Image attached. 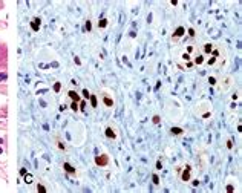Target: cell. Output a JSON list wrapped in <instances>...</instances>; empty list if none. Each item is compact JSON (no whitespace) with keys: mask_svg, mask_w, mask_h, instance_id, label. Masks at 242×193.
<instances>
[{"mask_svg":"<svg viewBox=\"0 0 242 193\" xmlns=\"http://www.w3.org/2000/svg\"><path fill=\"white\" fill-rule=\"evenodd\" d=\"M212 49H213V46H212V45H205V46H204V51H205L207 54H210V52H212Z\"/></svg>","mask_w":242,"mask_h":193,"instance_id":"cell-11","label":"cell"},{"mask_svg":"<svg viewBox=\"0 0 242 193\" xmlns=\"http://www.w3.org/2000/svg\"><path fill=\"white\" fill-rule=\"evenodd\" d=\"M37 190H39L40 193H45V191H46V188H45V187H43L42 184H39V187H37Z\"/></svg>","mask_w":242,"mask_h":193,"instance_id":"cell-13","label":"cell"},{"mask_svg":"<svg viewBox=\"0 0 242 193\" xmlns=\"http://www.w3.org/2000/svg\"><path fill=\"white\" fill-rule=\"evenodd\" d=\"M3 80H6V74H2V72H0V81H3Z\"/></svg>","mask_w":242,"mask_h":193,"instance_id":"cell-17","label":"cell"},{"mask_svg":"<svg viewBox=\"0 0 242 193\" xmlns=\"http://www.w3.org/2000/svg\"><path fill=\"white\" fill-rule=\"evenodd\" d=\"M184 32H185V31H184V28H182V26H179V28L175 31V34H173V35H175V37H181Z\"/></svg>","mask_w":242,"mask_h":193,"instance_id":"cell-6","label":"cell"},{"mask_svg":"<svg viewBox=\"0 0 242 193\" xmlns=\"http://www.w3.org/2000/svg\"><path fill=\"white\" fill-rule=\"evenodd\" d=\"M172 133H173V135H179V133H182V129H179V127H172Z\"/></svg>","mask_w":242,"mask_h":193,"instance_id":"cell-8","label":"cell"},{"mask_svg":"<svg viewBox=\"0 0 242 193\" xmlns=\"http://www.w3.org/2000/svg\"><path fill=\"white\" fill-rule=\"evenodd\" d=\"M31 28H32V31H39L40 29V18H34L31 22Z\"/></svg>","mask_w":242,"mask_h":193,"instance_id":"cell-1","label":"cell"},{"mask_svg":"<svg viewBox=\"0 0 242 193\" xmlns=\"http://www.w3.org/2000/svg\"><path fill=\"white\" fill-rule=\"evenodd\" d=\"M189 178H190V169L187 167V169L184 170V173H182V179H184V181H189Z\"/></svg>","mask_w":242,"mask_h":193,"instance_id":"cell-2","label":"cell"},{"mask_svg":"<svg viewBox=\"0 0 242 193\" xmlns=\"http://www.w3.org/2000/svg\"><path fill=\"white\" fill-rule=\"evenodd\" d=\"M90 104H92V107H95V106H97V96H94V95L90 96Z\"/></svg>","mask_w":242,"mask_h":193,"instance_id":"cell-10","label":"cell"},{"mask_svg":"<svg viewBox=\"0 0 242 193\" xmlns=\"http://www.w3.org/2000/svg\"><path fill=\"white\" fill-rule=\"evenodd\" d=\"M23 176H25V182H26V184H31V182H32V175H29V173H25Z\"/></svg>","mask_w":242,"mask_h":193,"instance_id":"cell-7","label":"cell"},{"mask_svg":"<svg viewBox=\"0 0 242 193\" xmlns=\"http://www.w3.org/2000/svg\"><path fill=\"white\" fill-rule=\"evenodd\" d=\"M71 107H72V109H74V110H77V103H75V101H74V103H72V106H71Z\"/></svg>","mask_w":242,"mask_h":193,"instance_id":"cell-21","label":"cell"},{"mask_svg":"<svg viewBox=\"0 0 242 193\" xmlns=\"http://www.w3.org/2000/svg\"><path fill=\"white\" fill-rule=\"evenodd\" d=\"M86 29H87V31H90V29H92V25H90V22H89V20L86 22Z\"/></svg>","mask_w":242,"mask_h":193,"instance_id":"cell-16","label":"cell"},{"mask_svg":"<svg viewBox=\"0 0 242 193\" xmlns=\"http://www.w3.org/2000/svg\"><path fill=\"white\" fill-rule=\"evenodd\" d=\"M233 190H234V188H233L231 185H228V187H227V191H233Z\"/></svg>","mask_w":242,"mask_h":193,"instance_id":"cell-23","label":"cell"},{"mask_svg":"<svg viewBox=\"0 0 242 193\" xmlns=\"http://www.w3.org/2000/svg\"><path fill=\"white\" fill-rule=\"evenodd\" d=\"M106 137H107V138H115V133H114V130L110 129V127L106 129Z\"/></svg>","mask_w":242,"mask_h":193,"instance_id":"cell-5","label":"cell"},{"mask_svg":"<svg viewBox=\"0 0 242 193\" xmlns=\"http://www.w3.org/2000/svg\"><path fill=\"white\" fill-rule=\"evenodd\" d=\"M64 169H66L67 173H75V169H74L71 164H67V163H64Z\"/></svg>","mask_w":242,"mask_h":193,"instance_id":"cell-4","label":"cell"},{"mask_svg":"<svg viewBox=\"0 0 242 193\" xmlns=\"http://www.w3.org/2000/svg\"><path fill=\"white\" fill-rule=\"evenodd\" d=\"M0 155H2V146H0Z\"/></svg>","mask_w":242,"mask_h":193,"instance_id":"cell-24","label":"cell"},{"mask_svg":"<svg viewBox=\"0 0 242 193\" xmlns=\"http://www.w3.org/2000/svg\"><path fill=\"white\" fill-rule=\"evenodd\" d=\"M26 173V169H20V175H25Z\"/></svg>","mask_w":242,"mask_h":193,"instance_id":"cell-22","label":"cell"},{"mask_svg":"<svg viewBox=\"0 0 242 193\" xmlns=\"http://www.w3.org/2000/svg\"><path fill=\"white\" fill-rule=\"evenodd\" d=\"M202 60H204V58H202V57H198V58H196V60H195V61H196V63H198V65H199V63H202Z\"/></svg>","mask_w":242,"mask_h":193,"instance_id":"cell-19","label":"cell"},{"mask_svg":"<svg viewBox=\"0 0 242 193\" xmlns=\"http://www.w3.org/2000/svg\"><path fill=\"white\" fill-rule=\"evenodd\" d=\"M104 103L106 106H112V100H109V98H104Z\"/></svg>","mask_w":242,"mask_h":193,"instance_id":"cell-15","label":"cell"},{"mask_svg":"<svg viewBox=\"0 0 242 193\" xmlns=\"http://www.w3.org/2000/svg\"><path fill=\"white\" fill-rule=\"evenodd\" d=\"M152 179H153V184H159V178H158V175H153V176H152Z\"/></svg>","mask_w":242,"mask_h":193,"instance_id":"cell-14","label":"cell"},{"mask_svg":"<svg viewBox=\"0 0 242 193\" xmlns=\"http://www.w3.org/2000/svg\"><path fill=\"white\" fill-rule=\"evenodd\" d=\"M0 143H2V138H0Z\"/></svg>","mask_w":242,"mask_h":193,"instance_id":"cell-25","label":"cell"},{"mask_svg":"<svg viewBox=\"0 0 242 193\" xmlns=\"http://www.w3.org/2000/svg\"><path fill=\"white\" fill-rule=\"evenodd\" d=\"M98 26H100V28H106V26H107V20H106V18H101L100 23H98Z\"/></svg>","mask_w":242,"mask_h":193,"instance_id":"cell-9","label":"cell"},{"mask_svg":"<svg viewBox=\"0 0 242 193\" xmlns=\"http://www.w3.org/2000/svg\"><path fill=\"white\" fill-rule=\"evenodd\" d=\"M153 123H155V124L159 123V117H158V115H156V117H153Z\"/></svg>","mask_w":242,"mask_h":193,"instance_id":"cell-18","label":"cell"},{"mask_svg":"<svg viewBox=\"0 0 242 193\" xmlns=\"http://www.w3.org/2000/svg\"><path fill=\"white\" fill-rule=\"evenodd\" d=\"M60 89H61V83H55V84H54V90H55V92H58Z\"/></svg>","mask_w":242,"mask_h":193,"instance_id":"cell-12","label":"cell"},{"mask_svg":"<svg viewBox=\"0 0 242 193\" xmlns=\"http://www.w3.org/2000/svg\"><path fill=\"white\" fill-rule=\"evenodd\" d=\"M83 95L86 96V98H87V96H89V92H87V89H84V90H83Z\"/></svg>","mask_w":242,"mask_h":193,"instance_id":"cell-20","label":"cell"},{"mask_svg":"<svg viewBox=\"0 0 242 193\" xmlns=\"http://www.w3.org/2000/svg\"><path fill=\"white\" fill-rule=\"evenodd\" d=\"M69 96H71V98H72L74 101H75V103H77V101L80 100V96H78V93H77V92H74V90H71V92H69Z\"/></svg>","mask_w":242,"mask_h":193,"instance_id":"cell-3","label":"cell"}]
</instances>
